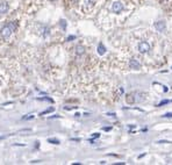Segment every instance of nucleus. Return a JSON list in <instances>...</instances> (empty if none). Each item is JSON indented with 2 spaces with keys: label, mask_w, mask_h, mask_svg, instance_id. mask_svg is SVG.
I'll list each match as a JSON object with an SVG mask.
<instances>
[{
  "label": "nucleus",
  "mask_w": 172,
  "mask_h": 165,
  "mask_svg": "<svg viewBox=\"0 0 172 165\" xmlns=\"http://www.w3.org/2000/svg\"><path fill=\"white\" fill-rule=\"evenodd\" d=\"M61 23H62V27H63V28H65V27H66V23H65V21H64V20H62V21H61Z\"/></svg>",
  "instance_id": "nucleus-15"
},
{
  "label": "nucleus",
  "mask_w": 172,
  "mask_h": 165,
  "mask_svg": "<svg viewBox=\"0 0 172 165\" xmlns=\"http://www.w3.org/2000/svg\"><path fill=\"white\" fill-rule=\"evenodd\" d=\"M129 67L133 69V70H140V69H141V63H140L137 59L133 58V59H130V62H129Z\"/></svg>",
  "instance_id": "nucleus-5"
},
{
  "label": "nucleus",
  "mask_w": 172,
  "mask_h": 165,
  "mask_svg": "<svg viewBox=\"0 0 172 165\" xmlns=\"http://www.w3.org/2000/svg\"><path fill=\"white\" fill-rule=\"evenodd\" d=\"M73 38H74V36H70V37L67 38V41H70V40H73Z\"/></svg>",
  "instance_id": "nucleus-18"
},
{
  "label": "nucleus",
  "mask_w": 172,
  "mask_h": 165,
  "mask_svg": "<svg viewBox=\"0 0 172 165\" xmlns=\"http://www.w3.org/2000/svg\"><path fill=\"white\" fill-rule=\"evenodd\" d=\"M99 136H100V134H94L92 137H93V138H97V137H99Z\"/></svg>",
  "instance_id": "nucleus-17"
},
{
  "label": "nucleus",
  "mask_w": 172,
  "mask_h": 165,
  "mask_svg": "<svg viewBox=\"0 0 172 165\" xmlns=\"http://www.w3.org/2000/svg\"><path fill=\"white\" fill-rule=\"evenodd\" d=\"M112 10H113L114 13H120V12L123 11V4L121 1H115L113 4V6H112Z\"/></svg>",
  "instance_id": "nucleus-4"
},
{
  "label": "nucleus",
  "mask_w": 172,
  "mask_h": 165,
  "mask_svg": "<svg viewBox=\"0 0 172 165\" xmlns=\"http://www.w3.org/2000/svg\"><path fill=\"white\" fill-rule=\"evenodd\" d=\"M170 102V100H163V101H160L159 104H158V106L160 107V106H163V105H166V104H169Z\"/></svg>",
  "instance_id": "nucleus-10"
},
{
  "label": "nucleus",
  "mask_w": 172,
  "mask_h": 165,
  "mask_svg": "<svg viewBox=\"0 0 172 165\" xmlns=\"http://www.w3.org/2000/svg\"><path fill=\"white\" fill-rule=\"evenodd\" d=\"M93 3H94V0H86V1H85L86 5H92Z\"/></svg>",
  "instance_id": "nucleus-13"
},
{
  "label": "nucleus",
  "mask_w": 172,
  "mask_h": 165,
  "mask_svg": "<svg viewBox=\"0 0 172 165\" xmlns=\"http://www.w3.org/2000/svg\"><path fill=\"white\" fill-rule=\"evenodd\" d=\"M49 142H50V143H54V144H59V141H58V140H51V138H50Z\"/></svg>",
  "instance_id": "nucleus-12"
},
{
  "label": "nucleus",
  "mask_w": 172,
  "mask_h": 165,
  "mask_svg": "<svg viewBox=\"0 0 172 165\" xmlns=\"http://www.w3.org/2000/svg\"><path fill=\"white\" fill-rule=\"evenodd\" d=\"M145 99H147V94L143 93V92H138V91L131 92V93H129V94L126 96V101H127L128 104H130V105H133V104H138V102H143Z\"/></svg>",
  "instance_id": "nucleus-1"
},
{
  "label": "nucleus",
  "mask_w": 172,
  "mask_h": 165,
  "mask_svg": "<svg viewBox=\"0 0 172 165\" xmlns=\"http://www.w3.org/2000/svg\"><path fill=\"white\" fill-rule=\"evenodd\" d=\"M157 143H172V142H167V141H158Z\"/></svg>",
  "instance_id": "nucleus-16"
},
{
  "label": "nucleus",
  "mask_w": 172,
  "mask_h": 165,
  "mask_svg": "<svg viewBox=\"0 0 172 165\" xmlns=\"http://www.w3.org/2000/svg\"><path fill=\"white\" fill-rule=\"evenodd\" d=\"M17 26H18V23H17V22H10V23L5 25V26L1 28V30H0L1 37H3L4 40H8V38L11 37L12 33L17 29Z\"/></svg>",
  "instance_id": "nucleus-2"
},
{
  "label": "nucleus",
  "mask_w": 172,
  "mask_h": 165,
  "mask_svg": "<svg viewBox=\"0 0 172 165\" xmlns=\"http://www.w3.org/2000/svg\"><path fill=\"white\" fill-rule=\"evenodd\" d=\"M105 52H106L105 45H104L103 43H99V44H98V54H99V55H105Z\"/></svg>",
  "instance_id": "nucleus-8"
},
{
  "label": "nucleus",
  "mask_w": 172,
  "mask_h": 165,
  "mask_svg": "<svg viewBox=\"0 0 172 165\" xmlns=\"http://www.w3.org/2000/svg\"><path fill=\"white\" fill-rule=\"evenodd\" d=\"M76 52H77V55H83V54L85 52L84 47H83V45H77V48H76Z\"/></svg>",
  "instance_id": "nucleus-9"
},
{
  "label": "nucleus",
  "mask_w": 172,
  "mask_h": 165,
  "mask_svg": "<svg viewBox=\"0 0 172 165\" xmlns=\"http://www.w3.org/2000/svg\"><path fill=\"white\" fill-rule=\"evenodd\" d=\"M54 111V108H49V109H47V111H44V112H42L41 113V115H44V114H48V113H51Z\"/></svg>",
  "instance_id": "nucleus-11"
},
{
  "label": "nucleus",
  "mask_w": 172,
  "mask_h": 165,
  "mask_svg": "<svg viewBox=\"0 0 172 165\" xmlns=\"http://www.w3.org/2000/svg\"><path fill=\"white\" fill-rule=\"evenodd\" d=\"M165 27H166V23H165V21H157L156 23H155V28L158 30V32H163L164 29H165Z\"/></svg>",
  "instance_id": "nucleus-7"
},
{
  "label": "nucleus",
  "mask_w": 172,
  "mask_h": 165,
  "mask_svg": "<svg viewBox=\"0 0 172 165\" xmlns=\"http://www.w3.org/2000/svg\"><path fill=\"white\" fill-rule=\"evenodd\" d=\"M163 116H164V118H172V113H166V114H164Z\"/></svg>",
  "instance_id": "nucleus-14"
},
{
  "label": "nucleus",
  "mask_w": 172,
  "mask_h": 165,
  "mask_svg": "<svg viewBox=\"0 0 172 165\" xmlns=\"http://www.w3.org/2000/svg\"><path fill=\"white\" fill-rule=\"evenodd\" d=\"M149 50H150V45H149L148 42H145V41L140 42V44H138V51H140V52H142V54H147Z\"/></svg>",
  "instance_id": "nucleus-3"
},
{
  "label": "nucleus",
  "mask_w": 172,
  "mask_h": 165,
  "mask_svg": "<svg viewBox=\"0 0 172 165\" xmlns=\"http://www.w3.org/2000/svg\"><path fill=\"white\" fill-rule=\"evenodd\" d=\"M10 10V6L6 1H0V14H6Z\"/></svg>",
  "instance_id": "nucleus-6"
}]
</instances>
